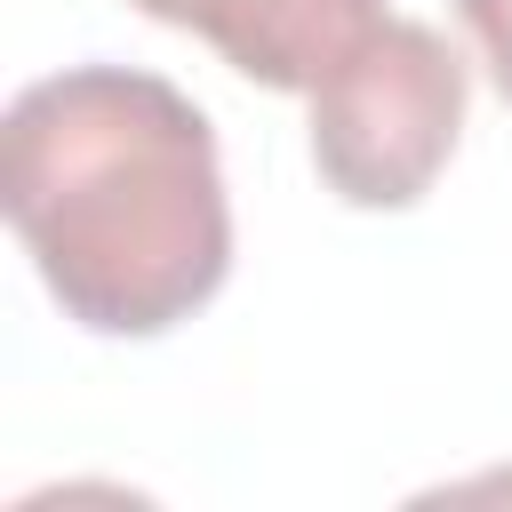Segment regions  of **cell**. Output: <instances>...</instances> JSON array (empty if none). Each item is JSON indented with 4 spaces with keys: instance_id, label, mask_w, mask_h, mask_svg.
I'll list each match as a JSON object with an SVG mask.
<instances>
[{
    "instance_id": "2",
    "label": "cell",
    "mask_w": 512,
    "mask_h": 512,
    "mask_svg": "<svg viewBox=\"0 0 512 512\" xmlns=\"http://www.w3.org/2000/svg\"><path fill=\"white\" fill-rule=\"evenodd\" d=\"M464 56L416 16H384L312 88V168L344 208H416L464 136Z\"/></svg>"
},
{
    "instance_id": "1",
    "label": "cell",
    "mask_w": 512,
    "mask_h": 512,
    "mask_svg": "<svg viewBox=\"0 0 512 512\" xmlns=\"http://www.w3.org/2000/svg\"><path fill=\"white\" fill-rule=\"evenodd\" d=\"M0 208L56 312L88 336H168L232 272L216 128L136 64H64L8 96Z\"/></svg>"
},
{
    "instance_id": "3",
    "label": "cell",
    "mask_w": 512,
    "mask_h": 512,
    "mask_svg": "<svg viewBox=\"0 0 512 512\" xmlns=\"http://www.w3.org/2000/svg\"><path fill=\"white\" fill-rule=\"evenodd\" d=\"M128 8L208 40L240 80L280 96H312L384 24V0H128Z\"/></svg>"
},
{
    "instance_id": "4",
    "label": "cell",
    "mask_w": 512,
    "mask_h": 512,
    "mask_svg": "<svg viewBox=\"0 0 512 512\" xmlns=\"http://www.w3.org/2000/svg\"><path fill=\"white\" fill-rule=\"evenodd\" d=\"M456 16H464V32L480 40V64H488L496 96L512 104V0H456Z\"/></svg>"
}]
</instances>
